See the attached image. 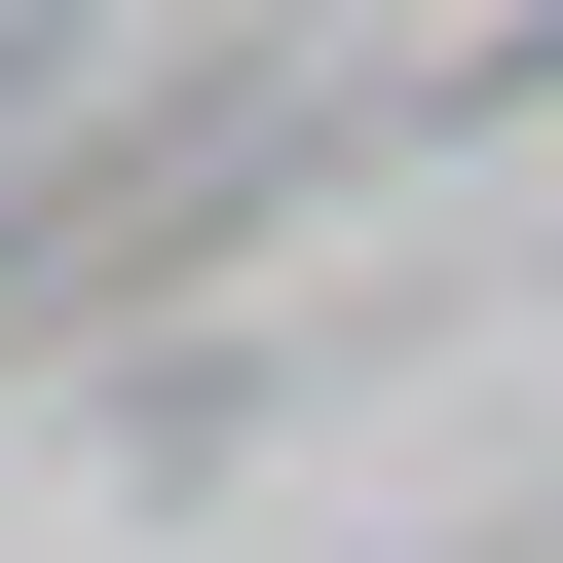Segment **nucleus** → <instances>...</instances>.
Returning <instances> with one entry per match:
<instances>
[{
  "instance_id": "obj_1",
  "label": "nucleus",
  "mask_w": 563,
  "mask_h": 563,
  "mask_svg": "<svg viewBox=\"0 0 563 563\" xmlns=\"http://www.w3.org/2000/svg\"><path fill=\"white\" fill-rule=\"evenodd\" d=\"M38 38H76V0H0V76H38Z\"/></svg>"
}]
</instances>
